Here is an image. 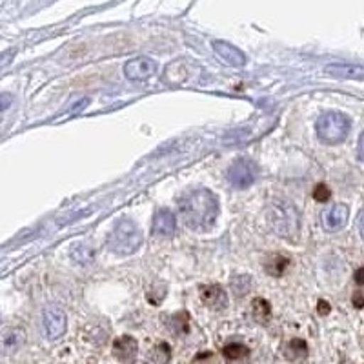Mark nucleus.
<instances>
[{
    "label": "nucleus",
    "mask_w": 364,
    "mask_h": 364,
    "mask_svg": "<svg viewBox=\"0 0 364 364\" xmlns=\"http://www.w3.org/2000/svg\"><path fill=\"white\" fill-rule=\"evenodd\" d=\"M108 246L117 255H133L142 246L141 228L133 220L120 219L109 233Z\"/></svg>",
    "instance_id": "nucleus-3"
},
{
    "label": "nucleus",
    "mask_w": 364,
    "mask_h": 364,
    "mask_svg": "<svg viewBox=\"0 0 364 364\" xmlns=\"http://www.w3.org/2000/svg\"><path fill=\"white\" fill-rule=\"evenodd\" d=\"M257 175H259V170H257L255 162H252L250 159H237L230 170H228V182L232 184L237 190H246L257 181Z\"/></svg>",
    "instance_id": "nucleus-5"
},
{
    "label": "nucleus",
    "mask_w": 364,
    "mask_h": 364,
    "mask_svg": "<svg viewBox=\"0 0 364 364\" xmlns=\"http://www.w3.org/2000/svg\"><path fill=\"white\" fill-rule=\"evenodd\" d=\"M219 215V199L210 190H193L181 203V217L190 230L204 232L215 224Z\"/></svg>",
    "instance_id": "nucleus-1"
},
{
    "label": "nucleus",
    "mask_w": 364,
    "mask_h": 364,
    "mask_svg": "<svg viewBox=\"0 0 364 364\" xmlns=\"http://www.w3.org/2000/svg\"><path fill=\"white\" fill-rule=\"evenodd\" d=\"M26 343V333L22 328H8V330L0 331V353L11 355L18 352Z\"/></svg>",
    "instance_id": "nucleus-9"
},
{
    "label": "nucleus",
    "mask_w": 364,
    "mask_h": 364,
    "mask_svg": "<svg viewBox=\"0 0 364 364\" xmlns=\"http://www.w3.org/2000/svg\"><path fill=\"white\" fill-rule=\"evenodd\" d=\"M359 154L364 157V132H363V135L359 136Z\"/></svg>",
    "instance_id": "nucleus-25"
},
{
    "label": "nucleus",
    "mask_w": 364,
    "mask_h": 364,
    "mask_svg": "<svg viewBox=\"0 0 364 364\" xmlns=\"http://www.w3.org/2000/svg\"><path fill=\"white\" fill-rule=\"evenodd\" d=\"M157 73V63L149 57H136L132 58L124 66V77L133 82L151 79Z\"/></svg>",
    "instance_id": "nucleus-7"
},
{
    "label": "nucleus",
    "mask_w": 364,
    "mask_h": 364,
    "mask_svg": "<svg viewBox=\"0 0 364 364\" xmlns=\"http://www.w3.org/2000/svg\"><path fill=\"white\" fill-rule=\"evenodd\" d=\"M13 55H15V51H9V53L2 55V57H0V68H2V66H6V64H8L9 60H11V57H13Z\"/></svg>",
    "instance_id": "nucleus-22"
},
{
    "label": "nucleus",
    "mask_w": 364,
    "mask_h": 364,
    "mask_svg": "<svg viewBox=\"0 0 364 364\" xmlns=\"http://www.w3.org/2000/svg\"><path fill=\"white\" fill-rule=\"evenodd\" d=\"M350 210L346 204H333L321 213V224L326 232H339L346 226Z\"/></svg>",
    "instance_id": "nucleus-8"
},
{
    "label": "nucleus",
    "mask_w": 364,
    "mask_h": 364,
    "mask_svg": "<svg viewBox=\"0 0 364 364\" xmlns=\"http://www.w3.org/2000/svg\"><path fill=\"white\" fill-rule=\"evenodd\" d=\"M113 350H115V355L124 360H132L136 353V343L132 337H120L113 344Z\"/></svg>",
    "instance_id": "nucleus-14"
},
{
    "label": "nucleus",
    "mask_w": 364,
    "mask_h": 364,
    "mask_svg": "<svg viewBox=\"0 0 364 364\" xmlns=\"http://www.w3.org/2000/svg\"><path fill=\"white\" fill-rule=\"evenodd\" d=\"M324 71L336 79H364V68L357 64H330Z\"/></svg>",
    "instance_id": "nucleus-13"
},
{
    "label": "nucleus",
    "mask_w": 364,
    "mask_h": 364,
    "mask_svg": "<svg viewBox=\"0 0 364 364\" xmlns=\"http://www.w3.org/2000/svg\"><path fill=\"white\" fill-rule=\"evenodd\" d=\"M224 355H226V359L230 360H237V359H242L245 355H248V348L242 346V344H228L226 348H224Z\"/></svg>",
    "instance_id": "nucleus-18"
},
{
    "label": "nucleus",
    "mask_w": 364,
    "mask_h": 364,
    "mask_svg": "<svg viewBox=\"0 0 364 364\" xmlns=\"http://www.w3.org/2000/svg\"><path fill=\"white\" fill-rule=\"evenodd\" d=\"M211 48H213V51L219 55L220 60H223V63H226L228 66L240 68L246 64L245 53H242L240 50H237L235 46L228 44V42H224V41H215L213 44H211Z\"/></svg>",
    "instance_id": "nucleus-10"
},
{
    "label": "nucleus",
    "mask_w": 364,
    "mask_h": 364,
    "mask_svg": "<svg viewBox=\"0 0 364 364\" xmlns=\"http://www.w3.org/2000/svg\"><path fill=\"white\" fill-rule=\"evenodd\" d=\"M9 104H11V97H9V95H0V112L8 108Z\"/></svg>",
    "instance_id": "nucleus-21"
},
{
    "label": "nucleus",
    "mask_w": 364,
    "mask_h": 364,
    "mask_svg": "<svg viewBox=\"0 0 364 364\" xmlns=\"http://www.w3.org/2000/svg\"><path fill=\"white\" fill-rule=\"evenodd\" d=\"M286 266H288V259L282 255H273L272 261L266 264V272L269 273V275H273V277H281L282 273H284Z\"/></svg>",
    "instance_id": "nucleus-16"
},
{
    "label": "nucleus",
    "mask_w": 364,
    "mask_h": 364,
    "mask_svg": "<svg viewBox=\"0 0 364 364\" xmlns=\"http://www.w3.org/2000/svg\"><path fill=\"white\" fill-rule=\"evenodd\" d=\"M350 119L339 112H328L318 117L317 120V135L318 139L326 144H341L346 141L348 133H350Z\"/></svg>",
    "instance_id": "nucleus-4"
},
{
    "label": "nucleus",
    "mask_w": 364,
    "mask_h": 364,
    "mask_svg": "<svg viewBox=\"0 0 364 364\" xmlns=\"http://www.w3.org/2000/svg\"><path fill=\"white\" fill-rule=\"evenodd\" d=\"M175 228H177V220H175V215L171 213L170 210H159L154 217V228H151V232L155 235H162V237H171L175 233Z\"/></svg>",
    "instance_id": "nucleus-12"
},
{
    "label": "nucleus",
    "mask_w": 364,
    "mask_h": 364,
    "mask_svg": "<svg viewBox=\"0 0 364 364\" xmlns=\"http://www.w3.org/2000/svg\"><path fill=\"white\" fill-rule=\"evenodd\" d=\"M193 364H219V359L211 352H204L195 357Z\"/></svg>",
    "instance_id": "nucleus-19"
},
{
    "label": "nucleus",
    "mask_w": 364,
    "mask_h": 364,
    "mask_svg": "<svg viewBox=\"0 0 364 364\" xmlns=\"http://www.w3.org/2000/svg\"><path fill=\"white\" fill-rule=\"evenodd\" d=\"M200 299L206 304L208 308L211 310H224L228 306V295L226 291L223 290V286L219 284H210V286H203L200 288Z\"/></svg>",
    "instance_id": "nucleus-11"
},
{
    "label": "nucleus",
    "mask_w": 364,
    "mask_h": 364,
    "mask_svg": "<svg viewBox=\"0 0 364 364\" xmlns=\"http://www.w3.org/2000/svg\"><path fill=\"white\" fill-rule=\"evenodd\" d=\"M68 326V318L64 310L58 306H48L42 314V328H44L46 339L55 341L64 336Z\"/></svg>",
    "instance_id": "nucleus-6"
},
{
    "label": "nucleus",
    "mask_w": 364,
    "mask_h": 364,
    "mask_svg": "<svg viewBox=\"0 0 364 364\" xmlns=\"http://www.w3.org/2000/svg\"><path fill=\"white\" fill-rule=\"evenodd\" d=\"M355 279H357V282H360V284H364V268L359 269V272L355 273Z\"/></svg>",
    "instance_id": "nucleus-24"
},
{
    "label": "nucleus",
    "mask_w": 364,
    "mask_h": 364,
    "mask_svg": "<svg viewBox=\"0 0 364 364\" xmlns=\"http://www.w3.org/2000/svg\"><path fill=\"white\" fill-rule=\"evenodd\" d=\"M314 199L318 200V203H324V200L330 199V190L324 184H318L314 190Z\"/></svg>",
    "instance_id": "nucleus-20"
},
{
    "label": "nucleus",
    "mask_w": 364,
    "mask_h": 364,
    "mask_svg": "<svg viewBox=\"0 0 364 364\" xmlns=\"http://www.w3.org/2000/svg\"><path fill=\"white\" fill-rule=\"evenodd\" d=\"M253 315H255L257 321H261V323H266L272 315V308H269L268 302L264 299H255L253 301Z\"/></svg>",
    "instance_id": "nucleus-17"
},
{
    "label": "nucleus",
    "mask_w": 364,
    "mask_h": 364,
    "mask_svg": "<svg viewBox=\"0 0 364 364\" xmlns=\"http://www.w3.org/2000/svg\"><path fill=\"white\" fill-rule=\"evenodd\" d=\"M359 232H360V237L364 239V211L359 215Z\"/></svg>",
    "instance_id": "nucleus-23"
},
{
    "label": "nucleus",
    "mask_w": 364,
    "mask_h": 364,
    "mask_svg": "<svg viewBox=\"0 0 364 364\" xmlns=\"http://www.w3.org/2000/svg\"><path fill=\"white\" fill-rule=\"evenodd\" d=\"M268 223L272 230L277 233L281 239H290L295 240L301 232V217L290 200L284 199H275L269 203L268 211H266Z\"/></svg>",
    "instance_id": "nucleus-2"
},
{
    "label": "nucleus",
    "mask_w": 364,
    "mask_h": 364,
    "mask_svg": "<svg viewBox=\"0 0 364 364\" xmlns=\"http://www.w3.org/2000/svg\"><path fill=\"white\" fill-rule=\"evenodd\" d=\"M70 255H71V259L77 262V264L87 266V264H91V262H93V257H95V253H93V250H91L87 245H82V242H79V245L71 246Z\"/></svg>",
    "instance_id": "nucleus-15"
}]
</instances>
